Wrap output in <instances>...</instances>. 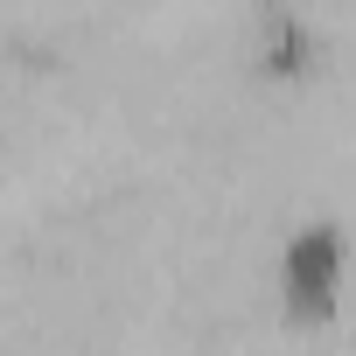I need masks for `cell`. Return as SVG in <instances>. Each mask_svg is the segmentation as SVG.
<instances>
[{
	"instance_id": "obj_1",
	"label": "cell",
	"mask_w": 356,
	"mask_h": 356,
	"mask_svg": "<svg viewBox=\"0 0 356 356\" xmlns=\"http://www.w3.org/2000/svg\"><path fill=\"white\" fill-rule=\"evenodd\" d=\"M245 56H259L266 70H300L307 56H328V42H321V22L314 15H300V8H259Z\"/></svg>"
}]
</instances>
